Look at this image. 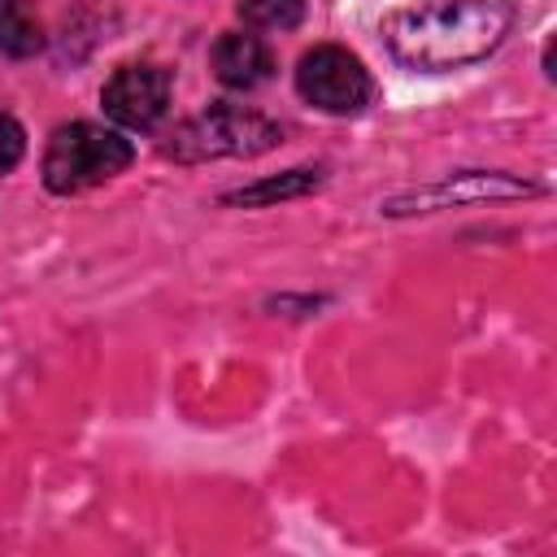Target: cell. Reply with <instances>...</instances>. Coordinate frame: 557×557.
Wrapping results in <instances>:
<instances>
[{"mask_svg":"<svg viewBox=\"0 0 557 557\" xmlns=\"http://www.w3.org/2000/svg\"><path fill=\"white\" fill-rule=\"evenodd\" d=\"M239 17L257 30H292L305 22V0H239Z\"/></svg>","mask_w":557,"mask_h":557,"instance_id":"cell-10","label":"cell"},{"mask_svg":"<svg viewBox=\"0 0 557 557\" xmlns=\"http://www.w3.org/2000/svg\"><path fill=\"white\" fill-rule=\"evenodd\" d=\"M540 183L518 178V174H500V170H466L453 174L444 183L392 196L383 205V213H431V209H448V205H470V200H518V196H535Z\"/></svg>","mask_w":557,"mask_h":557,"instance_id":"cell-6","label":"cell"},{"mask_svg":"<svg viewBox=\"0 0 557 557\" xmlns=\"http://www.w3.org/2000/svg\"><path fill=\"white\" fill-rule=\"evenodd\" d=\"M322 183V170L318 165H300V170H283L278 178H261V183H248L239 191H226L222 205H248V209H261V205H274V200H296L305 191H313Z\"/></svg>","mask_w":557,"mask_h":557,"instance_id":"cell-8","label":"cell"},{"mask_svg":"<svg viewBox=\"0 0 557 557\" xmlns=\"http://www.w3.org/2000/svg\"><path fill=\"white\" fill-rule=\"evenodd\" d=\"M209 65H213V78L222 87H235V91H252L261 83H270L274 74V52L261 35H248V30H226L213 52H209Z\"/></svg>","mask_w":557,"mask_h":557,"instance_id":"cell-7","label":"cell"},{"mask_svg":"<svg viewBox=\"0 0 557 557\" xmlns=\"http://www.w3.org/2000/svg\"><path fill=\"white\" fill-rule=\"evenodd\" d=\"M104 113L126 131H152L170 109V70L157 61H126L100 87Z\"/></svg>","mask_w":557,"mask_h":557,"instance_id":"cell-5","label":"cell"},{"mask_svg":"<svg viewBox=\"0 0 557 557\" xmlns=\"http://www.w3.org/2000/svg\"><path fill=\"white\" fill-rule=\"evenodd\" d=\"M131 157H135V148L117 131L96 126V122H70V126L52 131L39 170H44V187L48 191L78 196V191L100 187L113 174H122L131 165Z\"/></svg>","mask_w":557,"mask_h":557,"instance_id":"cell-3","label":"cell"},{"mask_svg":"<svg viewBox=\"0 0 557 557\" xmlns=\"http://www.w3.org/2000/svg\"><path fill=\"white\" fill-rule=\"evenodd\" d=\"M278 144H283V131L265 113L244 104H209L196 117L174 126V135L165 139V157L196 165V161H222V157H261Z\"/></svg>","mask_w":557,"mask_h":557,"instance_id":"cell-2","label":"cell"},{"mask_svg":"<svg viewBox=\"0 0 557 557\" xmlns=\"http://www.w3.org/2000/svg\"><path fill=\"white\" fill-rule=\"evenodd\" d=\"M44 48V26L26 0H0V52L35 57Z\"/></svg>","mask_w":557,"mask_h":557,"instance_id":"cell-9","label":"cell"},{"mask_svg":"<svg viewBox=\"0 0 557 557\" xmlns=\"http://www.w3.org/2000/svg\"><path fill=\"white\" fill-rule=\"evenodd\" d=\"M296 91L331 117H352L374 100V78L357 52L339 44H318L296 65Z\"/></svg>","mask_w":557,"mask_h":557,"instance_id":"cell-4","label":"cell"},{"mask_svg":"<svg viewBox=\"0 0 557 557\" xmlns=\"http://www.w3.org/2000/svg\"><path fill=\"white\" fill-rule=\"evenodd\" d=\"M509 26V0H409L383 17V44L400 65L444 74L492 57Z\"/></svg>","mask_w":557,"mask_h":557,"instance_id":"cell-1","label":"cell"},{"mask_svg":"<svg viewBox=\"0 0 557 557\" xmlns=\"http://www.w3.org/2000/svg\"><path fill=\"white\" fill-rule=\"evenodd\" d=\"M22 152H26V131H22V122L9 117V113H0V174H9V170L22 161Z\"/></svg>","mask_w":557,"mask_h":557,"instance_id":"cell-11","label":"cell"}]
</instances>
